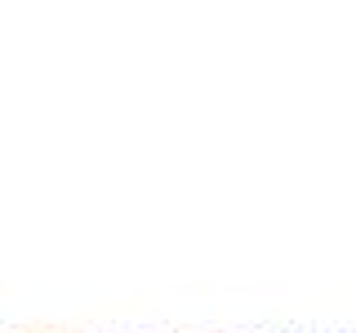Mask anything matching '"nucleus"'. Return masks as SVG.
I'll list each match as a JSON object with an SVG mask.
<instances>
[]
</instances>
